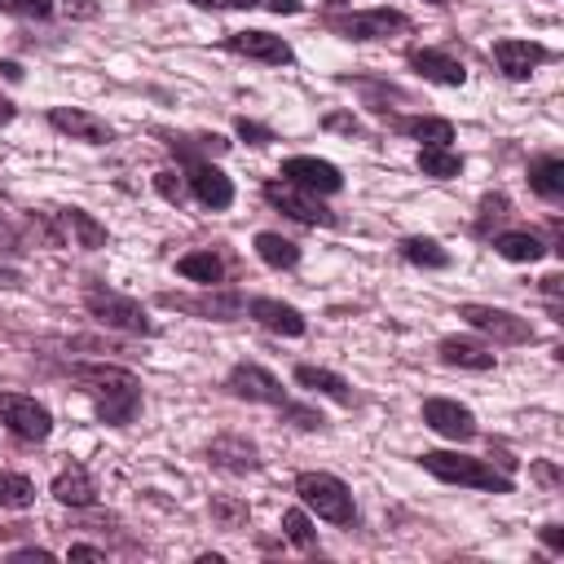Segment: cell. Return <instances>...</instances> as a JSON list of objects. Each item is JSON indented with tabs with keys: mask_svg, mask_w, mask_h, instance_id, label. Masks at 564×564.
I'll list each match as a JSON object with an SVG mask.
<instances>
[{
	"mask_svg": "<svg viewBox=\"0 0 564 564\" xmlns=\"http://www.w3.org/2000/svg\"><path fill=\"white\" fill-rule=\"evenodd\" d=\"M70 383L93 401L97 423L128 427L141 414V379L110 361H70Z\"/></svg>",
	"mask_w": 564,
	"mask_h": 564,
	"instance_id": "1",
	"label": "cell"
},
{
	"mask_svg": "<svg viewBox=\"0 0 564 564\" xmlns=\"http://www.w3.org/2000/svg\"><path fill=\"white\" fill-rule=\"evenodd\" d=\"M225 392H229V397H238V401H251V405H273L282 419H291V423H295V427H304V432L326 427V419H322L313 405L291 401V397H286V388L278 383V375H273V370H264V366H256V361H238V366L225 375Z\"/></svg>",
	"mask_w": 564,
	"mask_h": 564,
	"instance_id": "2",
	"label": "cell"
},
{
	"mask_svg": "<svg viewBox=\"0 0 564 564\" xmlns=\"http://www.w3.org/2000/svg\"><path fill=\"white\" fill-rule=\"evenodd\" d=\"M423 471H432L445 485H471L480 494H511L516 476L494 467V458H476V454H458V449H423L419 454Z\"/></svg>",
	"mask_w": 564,
	"mask_h": 564,
	"instance_id": "3",
	"label": "cell"
},
{
	"mask_svg": "<svg viewBox=\"0 0 564 564\" xmlns=\"http://www.w3.org/2000/svg\"><path fill=\"white\" fill-rule=\"evenodd\" d=\"M31 234L44 247H79V251H97L106 247V225L97 216H88L84 207H57V212H31Z\"/></svg>",
	"mask_w": 564,
	"mask_h": 564,
	"instance_id": "4",
	"label": "cell"
},
{
	"mask_svg": "<svg viewBox=\"0 0 564 564\" xmlns=\"http://www.w3.org/2000/svg\"><path fill=\"white\" fill-rule=\"evenodd\" d=\"M84 313H88L97 326H106V330L145 335V339L154 335V322H150L145 304L132 300V295H123V291H115V286H106L101 278H88V282H84Z\"/></svg>",
	"mask_w": 564,
	"mask_h": 564,
	"instance_id": "5",
	"label": "cell"
},
{
	"mask_svg": "<svg viewBox=\"0 0 564 564\" xmlns=\"http://www.w3.org/2000/svg\"><path fill=\"white\" fill-rule=\"evenodd\" d=\"M295 494L308 511H317V520L335 524V529H352L357 524V502H352V489L330 476V471H300L295 476Z\"/></svg>",
	"mask_w": 564,
	"mask_h": 564,
	"instance_id": "6",
	"label": "cell"
},
{
	"mask_svg": "<svg viewBox=\"0 0 564 564\" xmlns=\"http://www.w3.org/2000/svg\"><path fill=\"white\" fill-rule=\"evenodd\" d=\"M322 26L326 31H335V35H344V40H392V35H405L410 31V18L401 13V9H348V13H335V9H326L322 13Z\"/></svg>",
	"mask_w": 564,
	"mask_h": 564,
	"instance_id": "7",
	"label": "cell"
},
{
	"mask_svg": "<svg viewBox=\"0 0 564 564\" xmlns=\"http://www.w3.org/2000/svg\"><path fill=\"white\" fill-rule=\"evenodd\" d=\"M458 317L471 326V330H480V335H489L494 344H533V322L529 317H520V313H511V308H498V304H476V300H467V304H458Z\"/></svg>",
	"mask_w": 564,
	"mask_h": 564,
	"instance_id": "8",
	"label": "cell"
},
{
	"mask_svg": "<svg viewBox=\"0 0 564 564\" xmlns=\"http://www.w3.org/2000/svg\"><path fill=\"white\" fill-rule=\"evenodd\" d=\"M163 308H176V313H189V317H203V322H234L247 304L242 291L234 286H203L198 295H185V291H163L159 295Z\"/></svg>",
	"mask_w": 564,
	"mask_h": 564,
	"instance_id": "9",
	"label": "cell"
},
{
	"mask_svg": "<svg viewBox=\"0 0 564 564\" xmlns=\"http://www.w3.org/2000/svg\"><path fill=\"white\" fill-rule=\"evenodd\" d=\"M0 423L9 436L26 441V445H40L53 436V414L44 401L26 397V392H0Z\"/></svg>",
	"mask_w": 564,
	"mask_h": 564,
	"instance_id": "10",
	"label": "cell"
},
{
	"mask_svg": "<svg viewBox=\"0 0 564 564\" xmlns=\"http://www.w3.org/2000/svg\"><path fill=\"white\" fill-rule=\"evenodd\" d=\"M260 198H264L273 212L300 220V225H326V229L339 225V216H335L317 194H308V189H300V185H291V181H264V185H260Z\"/></svg>",
	"mask_w": 564,
	"mask_h": 564,
	"instance_id": "11",
	"label": "cell"
},
{
	"mask_svg": "<svg viewBox=\"0 0 564 564\" xmlns=\"http://www.w3.org/2000/svg\"><path fill=\"white\" fill-rule=\"evenodd\" d=\"M278 176L291 181V185H300V189H308V194H317V198L344 189V172L330 159H317V154H291V159H282Z\"/></svg>",
	"mask_w": 564,
	"mask_h": 564,
	"instance_id": "12",
	"label": "cell"
},
{
	"mask_svg": "<svg viewBox=\"0 0 564 564\" xmlns=\"http://www.w3.org/2000/svg\"><path fill=\"white\" fill-rule=\"evenodd\" d=\"M181 172H185L189 194H194L207 212H225V207H234V181H229L212 159H181Z\"/></svg>",
	"mask_w": 564,
	"mask_h": 564,
	"instance_id": "13",
	"label": "cell"
},
{
	"mask_svg": "<svg viewBox=\"0 0 564 564\" xmlns=\"http://www.w3.org/2000/svg\"><path fill=\"white\" fill-rule=\"evenodd\" d=\"M220 48L238 53V57H251V62H264V66H291L295 62V48L282 35H269V31H229L220 40Z\"/></svg>",
	"mask_w": 564,
	"mask_h": 564,
	"instance_id": "14",
	"label": "cell"
},
{
	"mask_svg": "<svg viewBox=\"0 0 564 564\" xmlns=\"http://www.w3.org/2000/svg\"><path fill=\"white\" fill-rule=\"evenodd\" d=\"M44 119H48L53 132H62V137H70V141H88V145H110V141H115V128H110L101 115L79 110V106H53Z\"/></svg>",
	"mask_w": 564,
	"mask_h": 564,
	"instance_id": "15",
	"label": "cell"
},
{
	"mask_svg": "<svg viewBox=\"0 0 564 564\" xmlns=\"http://www.w3.org/2000/svg\"><path fill=\"white\" fill-rule=\"evenodd\" d=\"M423 423L436 432V436H445V441H471L476 432H480V423H476V414L467 410V405H458V401H449V397H427L423 401Z\"/></svg>",
	"mask_w": 564,
	"mask_h": 564,
	"instance_id": "16",
	"label": "cell"
},
{
	"mask_svg": "<svg viewBox=\"0 0 564 564\" xmlns=\"http://www.w3.org/2000/svg\"><path fill=\"white\" fill-rule=\"evenodd\" d=\"M242 313H247L256 326H264V330H273V335H286V339H300V335L308 330L304 313H300L295 304H286V300H273V295H251V300L242 304Z\"/></svg>",
	"mask_w": 564,
	"mask_h": 564,
	"instance_id": "17",
	"label": "cell"
},
{
	"mask_svg": "<svg viewBox=\"0 0 564 564\" xmlns=\"http://www.w3.org/2000/svg\"><path fill=\"white\" fill-rule=\"evenodd\" d=\"M207 463H212L216 471H229V476H247V471H260V467H264L256 441H247L242 432H220V436L207 445Z\"/></svg>",
	"mask_w": 564,
	"mask_h": 564,
	"instance_id": "18",
	"label": "cell"
},
{
	"mask_svg": "<svg viewBox=\"0 0 564 564\" xmlns=\"http://www.w3.org/2000/svg\"><path fill=\"white\" fill-rule=\"evenodd\" d=\"M494 62H498V70L507 75V79H529L538 66H546L555 53L546 48V44H538V40H494Z\"/></svg>",
	"mask_w": 564,
	"mask_h": 564,
	"instance_id": "19",
	"label": "cell"
},
{
	"mask_svg": "<svg viewBox=\"0 0 564 564\" xmlns=\"http://www.w3.org/2000/svg\"><path fill=\"white\" fill-rule=\"evenodd\" d=\"M405 62H410V70L423 75L427 84H441V88H463V84H467V66H463L454 53H445V48H410Z\"/></svg>",
	"mask_w": 564,
	"mask_h": 564,
	"instance_id": "20",
	"label": "cell"
},
{
	"mask_svg": "<svg viewBox=\"0 0 564 564\" xmlns=\"http://www.w3.org/2000/svg\"><path fill=\"white\" fill-rule=\"evenodd\" d=\"M48 494H53L62 507H93V502H97V480L88 476L84 463H66V467L53 476Z\"/></svg>",
	"mask_w": 564,
	"mask_h": 564,
	"instance_id": "21",
	"label": "cell"
},
{
	"mask_svg": "<svg viewBox=\"0 0 564 564\" xmlns=\"http://www.w3.org/2000/svg\"><path fill=\"white\" fill-rule=\"evenodd\" d=\"M489 242H494V251H498L502 260H511V264H538V260L551 251L533 229H498V234H489Z\"/></svg>",
	"mask_w": 564,
	"mask_h": 564,
	"instance_id": "22",
	"label": "cell"
},
{
	"mask_svg": "<svg viewBox=\"0 0 564 564\" xmlns=\"http://www.w3.org/2000/svg\"><path fill=\"white\" fill-rule=\"evenodd\" d=\"M436 357L458 370H494V348L480 339H463V335H445L436 344Z\"/></svg>",
	"mask_w": 564,
	"mask_h": 564,
	"instance_id": "23",
	"label": "cell"
},
{
	"mask_svg": "<svg viewBox=\"0 0 564 564\" xmlns=\"http://www.w3.org/2000/svg\"><path fill=\"white\" fill-rule=\"evenodd\" d=\"M383 119L397 132H405V137H414L423 145H449L454 141V123L441 119V115H383Z\"/></svg>",
	"mask_w": 564,
	"mask_h": 564,
	"instance_id": "24",
	"label": "cell"
},
{
	"mask_svg": "<svg viewBox=\"0 0 564 564\" xmlns=\"http://www.w3.org/2000/svg\"><path fill=\"white\" fill-rule=\"evenodd\" d=\"M295 383L300 388H308V392H317V397H330L335 405H352L357 397H352V383L344 379V375H335V370H326V366H295Z\"/></svg>",
	"mask_w": 564,
	"mask_h": 564,
	"instance_id": "25",
	"label": "cell"
},
{
	"mask_svg": "<svg viewBox=\"0 0 564 564\" xmlns=\"http://www.w3.org/2000/svg\"><path fill=\"white\" fill-rule=\"evenodd\" d=\"M529 189L542 203H560L564 198V159L560 154H538L529 159Z\"/></svg>",
	"mask_w": 564,
	"mask_h": 564,
	"instance_id": "26",
	"label": "cell"
},
{
	"mask_svg": "<svg viewBox=\"0 0 564 564\" xmlns=\"http://www.w3.org/2000/svg\"><path fill=\"white\" fill-rule=\"evenodd\" d=\"M176 273L185 282H198V286H220L225 282V260L212 247H198V251H185L176 260Z\"/></svg>",
	"mask_w": 564,
	"mask_h": 564,
	"instance_id": "27",
	"label": "cell"
},
{
	"mask_svg": "<svg viewBox=\"0 0 564 564\" xmlns=\"http://www.w3.org/2000/svg\"><path fill=\"white\" fill-rule=\"evenodd\" d=\"M163 145L176 154V163L181 159H216V154H225L229 150V141L220 137V132H198V137H176V132H163Z\"/></svg>",
	"mask_w": 564,
	"mask_h": 564,
	"instance_id": "28",
	"label": "cell"
},
{
	"mask_svg": "<svg viewBox=\"0 0 564 564\" xmlns=\"http://www.w3.org/2000/svg\"><path fill=\"white\" fill-rule=\"evenodd\" d=\"M251 247H256V256H260L269 269H295V264H300V242H291V238H282V234H273V229H260V234L251 238Z\"/></svg>",
	"mask_w": 564,
	"mask_h": 564,
	"instance_id": "29",
	"label": "cell"
},
{
	"mask_svg": "<svg viewBox=\"0 0 564 564\" xmlns=\"http://www.w3.org/2000/svg\"><path fill=\"white\" fill-rule=\"evenodd\" d=\"M401 260L414 264V269H449V251L436 242V238H423V234H410L397 242Z\"/></svg>",
	"mask_w": 564,
	"mask_h": 564,
	"instance_id": "30",
	"label": "cell"
},
{
	"mask_svg": "<svg viewBox=\"0 0 564 564\" xmlns=\"http://www.w3.org/2000/svg\"><path fill=\"white\" fill-rule=\"evenodd\" d=\"M419 172L432 181H454L463 172V154L449 145H419Z\"/></svg>",
	"mask_w": 564,
	"mask_h": 564,
	"instance_id": "31",
	"label": "cell"
},
{
	"mask_svg": "<svg viewBox=\"0 0 564 564\" xmlns=\"http://www.w3.org/2000/svg\"><path fill=\"white\" fill-rule=\"evenodd\" d=\"M282 538H286L295 551H317V529H313V520H308L304 507L282 511Z\"/></svg>",
	"mask_w": 564,
	"mask_h": 564,
	"instance_id": "32",
	"label": "cell"
},
{
	"mask_svg": "<svg viewBox=\"0 0 564 564\" xmlns=\"http://www.w3.org/2000/svg\"><path fill=\"white\" fill-rule=\"evenodd\" d=\"M35 502V485L22 471H0V507L4 511H26Z\"/></svg>",
	"mask_w": 564,
	"mask_h": 564,
	"instance_id": "33",
	"label": "cell"
},
{
	"mask_svg": "<svg viewBox=\"0 0 564 564\" xmlns=\"http://www.w3.org/2000/svg\"><path fill=\"white\" fill-rule=\"evenodd\" d=\"M212 520H216V529H229V533H238V529H247V520H251V507L242 502V498H212Z\"/></svg>",
	"mask_w": 564,
	"mask_h": 564,
	"instance_id": "34",
	"label": "cell"
},
{
	"mask_svg": "<svg viewBox=\"0 0 564 564\" xmlns=\"http://www.w3.org/2000/svg\"><path fill=\"white\" fill-rule=\"evenodd\" d=\"M154 194H159L163 203H172V207H181V203L189 198V185H185V172H172V167H163V172H154Z\"/></svg>",
	"mask_w": 564,
	"mask_h": 564,
	"instance_id": "35",
	"label": "cell"
},
{
	"mask_svg": "<svg viewBox=\"0 0 564 564\" xmlns=\"http://www.w3.org/2000/svg\"><path fill=\"white\" fill-rule=\"evenodd\" d=\"M502 216H511V198H507V194H485L471 229H476L480 238H489V225H494V220H502Z\"/></svg>",
	"mask_w": 564,
	"mask_h": 564,
	"instance_id": "36",
	"label": "cell"
},
{
	"mask_svg": "<svg viewBox=\"0 0 564 564\" xmlns=\"http://www.w3.org/2000/svg\"><path fill=\"white\" fill-rule=\"evenodd\" d=\"M0 13H9V18H35V22H48V18H53V0H0Z\"/></svg>",
	"mask_w": 564,
	"mask_h": 564,
	"instance_id": "37",
	"label": "cell"
},
{
	"mask_svg": "<svg viewBox=\"0 0 564 564\" xmlns=\"http://www.w3.org/2000/svg\"><path fill=\"white\" fill-rule=\"evenodd\" d=\"M234 132H238L247 145H269V141H278V132H273V128H264V123H256V119H247V115H238V119H234Z\"/></svg>",
	"mask_w": 564,
	"mask_h": 564,
	"instance_id": "38",
	"label": "cell"
},
{
	"mask_svg": "<svg viewBox=\"0 0 564 564\" xmlns=\"http://www.w3.org/2000/svg\"><path fill=\"white\" fill-rule=\"evenodd\" d=\"M9 560H13V564H26V560H35V564H53L57 555H53L48 546H18V551H9Z\"/></svg>",
	"mask_w": 564,
	"mask_h": 564,
	"instance_id": "39",
	"label": "cell"
},
{
	"mask_svg": "<svg viewBox=\"0 0 564 564\" xmlns=\"http://www.w3.org/2000/svg\"><path fill=\"white\" fill-rule=\"evenodd\" d=\"M322 128H330V132H348V137H357V132H361L357 115H344V110H339V115H326V119H322Z\"/></svg>",
	"mask_w": 564,
	"mask_h": 564,
	"instance_id": "40",
	"label": "cell"
},
{
	"mask_svg": "<svg viewBox=\"0 0 564 564\" xmlns=\"http://www.w3.org/2000/svg\"><path fill=\"white\" fill-rule=\"evenodd\" d=\"M538 538H542V542H546L555 555L564 551V529H560V524H542V533H538Z\"/></svg>",
	"mask_w": 564,
	"mask_h": 564,
	"instance_id": "41",
	"label": "cell"
},
{
	"mask_svg": "<svg viewBox=\"0 0 564 564\" xmlns=\"http://www.w3.org/2000/svg\"><path fill=\"white\" fill-rule=\"evenodd\" d=\"M70 560H106V546H88V542H75V546H70Z\"/></svg>",
	"mask_w": 564,
	"mask_h": 564,
	"instance_id": "42",
	"label": "cell"
},
{
	"mask_svg": "<svg viewBox=\"0 0 564 564\" xmlns=\"http://www.w3.org/2000/svg\"><path fill=\"white\" fill-rule=\"evenodd\" d=\"M260 4H269V13H300L304 9V0H260Z\"/></svg>",
	"mask_w": 564,
	"mask_h": 564,
	"instance_id": "43",
	"label": "cell"
},
{
	"mask_svg": "<svg viewBox=\"0 0 564 564\" xmlns=\"http://www.w3.org/2000/svg\"><path fill=\"white\" fill-rule=\"evenodd\" d=\"M66 9H70L75 18H97V4H93V0H66Z\"/></svg>",
	"mask_w": 564,
	"mask_h": 564,
	"instance_id": "44",
	"label": "cell"
},
{
	"mask_svg": "<svg viewBox=\"0 0 564 564\" xmlns=\"http://www.w3.org/2000/svg\"><path fill=\"white\" fill-rule=\"evenodd\" d=\"M533 471H538V480H546V485H555V480H560V471H555L551 463H533Z\"/></svg>",
	"mask_w": 564,
	"mask_h": 564,
	"instance_id": "45",
	"label": "cell"
},
{
	"mask_svg": "<svg viewBox=\"0 0 564 564\" xmlns=\"http://www.w3.org/2000/svg\"><path fill=\"white\" fill-rule=\"evenodd\" d=\"M0 75H4L9 84H22V66H18V62H0Z\"/></svg>",
	"mask_w": 564,
	"mask_h": 564,
	"instance_id": "46",
	"label": "cell"
},
{
	"mask_svg": "<svg viewBox=\"0 0 564 564\" xmlns=\"http://www.w3.org/2000/svg\"><path fill=\"white\" fill-rule=\"evenodd\" d=\"M13 119H18V106H13L9 97H0V128H4V123H13Z\"/></svg>",
	"mask_w": 564,
	"mask_h": 564,
	"instance_id": "47",
	"label": "cell"
},
{
	"mask_svg": "<svg viewBox=\"0 0 564 564\" xmlns=\"http://www.w3.org/2000/svg\"><path fill=\"white\" fill-rule=\"evenodd\" d=\"M0 286H22V273L18 269H0Z\"/></svg>",
	"mask_w": 564,
	"mask_h": 564,
	"instance_id": "48",
	"label": "cell"
},
{
	"mask_svg": "<svg viewBox=\"0 0 564 564\" xmlns=\"http://www.w3.org/2000/svg\"><path fill=\"white\" fill-rule=\"evenodd\" d=\"M220 4H229V9H256L260 0H220Z\"/></svg>",
	"mask_w": 564,
	"mask_h": 564,
	"instance_id": "49",
	"label": "cell"
},
{
	"mask_svg": "<svg viewBox=\"0 0 564 564\" xmlns=\"http://www.w3.org/2000/svg\"><path fill=\"white\" fill-rule=\"evenodd\" d=\"M189 4H198V9H216L220 0H189Z\"/></svg>",
	"mask_w": 564,
	"mask_h": 564,
	"instance_id": "50",
	"label": "cell"
},
{
	"mask_svg": "<svg viewBox=\"0 0 564 564\" xmlns=\"http://www.w3.org/2000/svg\"><path fill=\"white\" fill-rule=\"evenodd\" d=\"M427 4H454V0H427Z\"/></svg>",
	"mask_w": 564,
	"mask_h": 564,
	"instance_id": "51",
	"label": "cell"
}]
</instances>
